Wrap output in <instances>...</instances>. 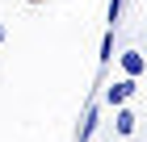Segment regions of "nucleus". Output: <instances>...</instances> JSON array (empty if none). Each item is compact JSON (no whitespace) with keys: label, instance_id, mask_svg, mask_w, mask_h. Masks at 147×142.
Wrapping results in <instances>:
<instances>
[{"label":"nucleus","instance_id":"5","mask_svg":"<svg viewBox=\"0 0 147 142\" xmlns=\"http://www.w3.org/2000/svg\"><path fill=\"white\" fill-rule=\"evenodd\" d=\"M113 59V25L105 29V38H101V63H109Z\"/></svg>","mask_w":147,"mask_h":142},{"label":"nucleus","instance_id":"2","mask_svg":"<svg viewBox=\"0 0 147 142\" xmlns=\"http://www.w3.org/2000/svg\"><path fill=\"white\" fill-rule=\"evenodd\" d=\"M118 63H122V71H126L130 79H139V75L147 71V59L139 55V50H126V55H118Z\"/></svg>","mask_w":147,"mask_h":142},{"label":"nucleus","instance_id":"8","mask_svg":"<svg viewBox=\"0 0 147 142\" xmlns=\"http://www.w3.org/2000/svg\"><path fill=\"white\" fill-rule=\"evenodd\" d=\"M0 42H4V25H0Z\"/></svg>","mask_w":147,"mask_h":142},{"label":"nucleus","instance_id":"1","mask_svg":"<svg viewBox=\"0 0 147 142\" xmlns=\"http://www.w3.org/2000/svg\"><path fill=\"white\" fill-rule=\"evenodd\" d=\"M135 88H139V84H135V79H130V75H126V79H113V84L105 88V100H109L113 109H122L126 100L135 96Z\"/></svg>","mask_w":147,"mask_h":142},{"label":"nucleus","instance_id":"3","mask_svg":"<svg viewBox=\"0 0 147 142\" xmlns=\"http://www.w3.org/2000/svg\"><path fill=\"white\" fill-rule=\"evenodd\" d=\"M135 113H130V109H118V113H113V130H118V134H122V138H130V134H135Z\"/></svg>","mask_w":147,"mask_h":142},{"label":"nucleus","instance_id":"4","mask_svg":"<svg viewBox=\"0 0 147 142\" xmlns=\"http://www.w3.org/2000/svg\"><path fill=\"white\" fill-rule=\"evenodd\" d=\"M92 130H97V109H88V113H84V121H80V142H88Z\"/></svg>","mask_w":147,"mask_h":142},{"label":"nucleus","instance_id":"6","mask_svg":"<svg viewBox=\"0 0 147 142\" xmlns=\"http://www.w3.org/2000/svg\"><path fill=\"white\" fill-rule=\"evenodd\" d=\"M122 4H126V0H109V9H105V17H109V25H118V17H122Z\"/></svg>","mask_w":147,"mask_h":142},{"label":"nucleus","instance_id":"7","mask_svg":"<svg viewBox=\"0 0 147 142\" xmlns=\"http://www.w3.org/2000/svg\"><path fill=\"white\" fill-rule=\"evenodd\" d=\"M25 4H46V0H25Z\"/></svg>","mask_w":147,"mask_h":142}]
</instances>
